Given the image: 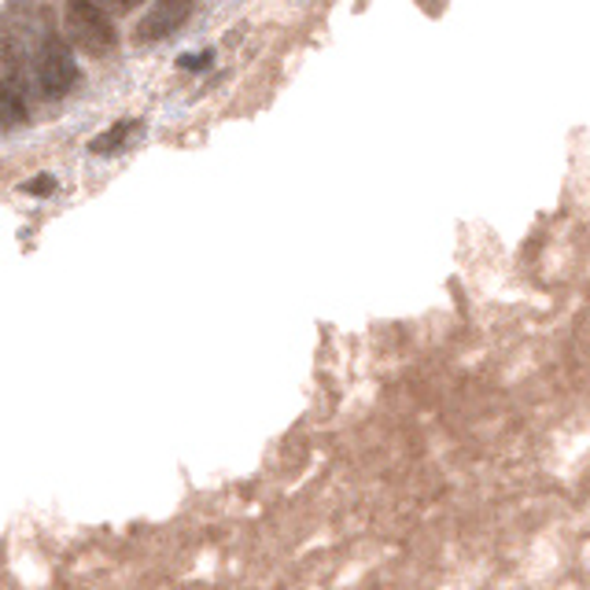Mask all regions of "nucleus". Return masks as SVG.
I'll use <instances>...</instances> for the list:
<instances>
[{
    "mask_svg": "<svg viewBox=\"0 0 590 590\" xmlns=\"http://www.w3.org/2000/svg\"><path fill=\"white\" fill-rule=\"evenodd\" d=\"M137 4H140V0H115L118 12H129V8H137Z\"/></svg>",
    "mask_w": 590,
    "mask_h": 590,
    "instance_id": "nucleus-8",
    "label": "nucleus"
},
{
    "mask_svg": "<svg viewBox=\"0 0 590 590\" xmlns=\"http://www.w3.org/2000/svg\"><path fill=\"white\" fill-rule=\"evenodd\" d=\"M37 86L48 100L67 97L70 89L78 86V64L70 56V48L64 45V37L48 34L45 45L37 53Z\"/></svg>",
    "mask_w": 590,
    "mask_h": 590,
    "instance_id": "nucleus-2",
    "label": "nucleus"
},
{
    "mask_svg": "<svg viewBox=\"0 0 590 590\" xmlns=\"http://www.w3.org/2000/svg\"><path fill=\"white\" fill-rule=\"evenodd\" d=\"M137 129H140L137 118L118 122V126H111L107 134H100L97 140H89V151H93V156H115V151H122V145H126V140L134 137Z\"/></svg>",
    "mask_w": 590,
    "mask_h": 590,
    "instance_id": "nucleus-5",
    "label": "nucleus"
},
{
    "mask_svg": "<svg viewBox=\"0 0 590 590\" xmlns=\"http://www.w3.org/2000/svg\"><path fill=\"white\" fill-rule=\"evenodd\" d=\"M178 64L185 67V70H207L211 64H215V53H211V48H203V53H189V56H181Z\"/></svg>",
    "mask_w": 590,
    "mask_h": 590,
    "instance_id": "nucleus-7",
    "label": "nucleus"
},
{
    "mask_svg": "<svg viewBox=\"0 0 590 590\" xmlns=\"http://www.w3.org/2000/svg\"><path fill=\"white\" fill-rule=\"evenodd\" d=\"M192 8H196V0H156L151 12L137 23V41L148 45V41H162L178 34V30L189 23Z\"/></svg>",
    "mask_w": 590,
    "mask_h": 590,
    "instance_id": "nucleus-3",
    "label": "nucleus"
},
{
    "mask_svg": "<svg viewBox=\"0 0 590 590\" xmlns=\"http://www.w3.org/2000/svg\"><path fill=\"white\" fill-rule=\"evenodd\" d=\"M26 196H53L56 192V178L53 174H37V178H30L26 185H23Z\"/></svg>",
    "mask_w": 590,
    "mask_h": 590,
    "instance_id": "nucleus-6",
    "label": "nucleus"
},
{
    "mask_svg": "<svg viewBox=\"0 0 590 590\" xmlns=\"http://www.w3.org/2000/svg\"><path fill=\"white\" fill-rule=\"evenodd\" d=\"M67 34L89 56H104L118 45V30L111 15L100 8V0H70L67 8Z\"/></svg>",
    "mask_w": 590,
    "mask_h": 590,
    "instance_id": "nucleus-1",
    "label": "nucleus"
},
{
    "mask_svg": "<svg viewBox=\"0 0 590 590\" xmlns=\"http://www.w3.org/2000/svg\"><path fill=\"white\" fill-rule=\"evenodd\" d=\"M30 107H26V93L19 81H0V129H19L26 126Z\"/></svg>",
    "mask_w": 590,
    "mask_h": 590,
    "instance_id": "nucleus-4",
    "label": "nucleus"
}]
</instances>
